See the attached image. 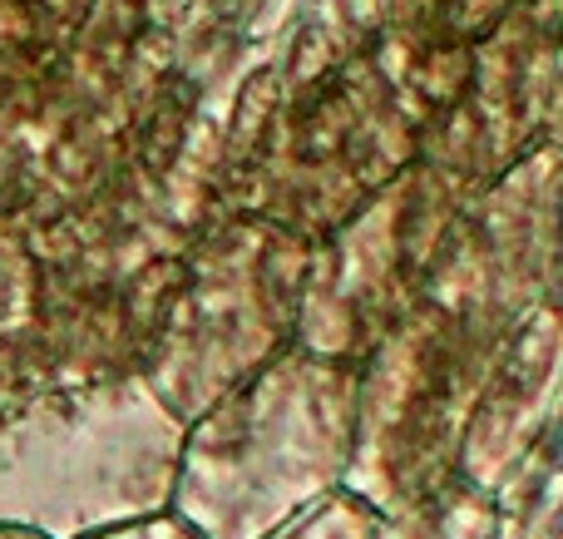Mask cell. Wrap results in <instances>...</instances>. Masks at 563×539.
I'll use <instances>...</instances> for the list:
<instances>
[{"instance_id":"7c38bea8","label":"cell","mask_w":563,"mask_h":539,"mask_svg":"<svg viewBox=\"0 0 563 539\" xmlns=\"http://www.w3.org/2000/svg\"><path fill=\"white\" fill-rule=\"evenodd\" d=\"M549 10H554V20H559V35H563V0H544Z\"/></svg>"},{"instance_id":"3957f363","label":"cell","mask_w":563,"mask_h":539,"mask_svg":"<svg viewBox=\"0 0 563 539\" xmlns=\"http://www.w3.org/2000/svg\"><path fill=\"white\" fill-rule=\"evenodd\" d=\"M184 426L144 376L0 406V530L89 539L168 515Z\"/></svg>"},{"instance_id":"6da1fadb","label":"cell","mask_w":563,"mask_h":539,"mask_svg":"<svg viewBox=\"0 0 563 539\" xmlns=\"http://www.w3.org/2000/svg\"><path fill=\"white\" fill-rule=\"evenodd\" d=\"M361 366L282 352L184 426L168 515L198 539H267L346 485Z\"/></svg>"},{"instance_id":"8992f818","label":"cell","mask_w":563,"mask_h":539,"mask_svg":"<svg viewBox=\"0 0 563 539\" xmlns=\"http://www.w3.org/2000/svg\"><path fill=\"white\" fill-rule=\"evenodd\" d=\"M563 411V302L529 307L509 327L499 346L479 406L470 416L465 451H460V485L485 495L489 505H505L519 485L525 465L534 461L539 441L554 431Z\"/></svg>"},{"instance_id":"5b68a950","label":"cell","mask_w":563,"mask_h":539,"mask_svg":"<svg viewBox=\"0 0 563 539\" xmlns=\"http://www.w3.org/2000/svg\"><path fill=\"white\" fill-rule=\"evenodd\" d=\"M475 188L416 158L361 213L307 248L301 352L361 366L426 297Z\"/></svg>"},{"instance_id":"30bf717a","label":"cell","mask_w":563,"mask_h":539,"mask_svg":"<svg viewBox=\"0 0 563 539\" xmlns=\"http://www.w3.org/2000/svg\"><path fill=\"white\" fill-rule=\"evenodd\" d=\"M89 539H198L188 530L178 515H154V520H134V525H119V530L104 535H89Z\"/></svg>"},{"instance_id":"9c48e42d","label":"cell","mask_w":563,"mask_h":539,"mask_svg":"<svg viewBox=\"0 0 563 539\" xmlns=\"http://www.w3.org/2000/svg\"><path fill=\"white\" fill-rule=\"evenodd\" d=\"M376 530H380V515L371 510V505H361L356 495L336 491L331 501H321L317 510L282 525V530L267 539H376Z\"/></svg>"},{"instance_id":"52a82bcc","label":"cell","mask_w":563,"mask_h":539,"mask_svg":"<svg viewBox=\"0 0 563 539\" xmlns=\"http://www.w3.org/2000/svg\"><path fill=\"white\" fill-rule=\"evenodd\" d=\"M499 539H563V411L499 505Z\"/></svg>"},{"instance_id":"277c9868","label":"cell","mask_w":563,"mask_h":539,"mask_svg":"<svg viewBox=\"0 0 563 539\" xmlns=\"http://www.w3.org/2000/svg\"><path fill=\"white\" fill-rule=\"evenodd\" d=\"M307 243L263 218H218L188 238L178 287L148 346L144 386L178 426L297 346Z\"/></svg>"},{"instance_id":"ba28073f","label":"cell","mask_w":563,"mask_h":539,"mask_svg":"<svg viewBox=\"0 0 563 539\" xmlns=\"http://www.w3.org/2000/svg\"><path fill=\"white\" fill-rule=\"evenodd\" d=\"M376 539H499V510L485 495H475L470 485L455 481L435 501L380 520Z\"/></svg>"},{"instance_id":"8fae6325","label":"cell","mask_w":563,"mask_h":539,"mask_svg":"<svg viewBox=\"0 0 563 539\" xmlns=\"http://www.w3.org/2000/svg\"><path fill=\"white\" fill-rule=\"evenodd\" d=\"M554 297L563 302V168H559V273H554Z\"/></svg>"},{"instance_id":"7a4b0ae2","label":"cell","mask_w":563,"mask_h":539,"mask_svg":"<svg viewBox=\"0 0 563 539\" xmlns=\"http://www.w3.org/2000/svg\"><path fill=\"white\" fill-rule=\"evenodd\" d=\"M515 317L440 257L416 312L361 362L346 485L390 520L460 481L470 416Z\"/></svg>"},{"instance_id":"4fadbf2b","label":"cell","mask_w":563,"mask_h":539,"mask_svg":"<svg viewBox=\"0 0 563 539\" xmlns=\"http://www.w3.org/2000/svg\"><path fill=\"white\" fill-rule=\"evenodd\" d=\"M0 539H35V535H25V530H0Z\"/></svg>"}]
</instances>
